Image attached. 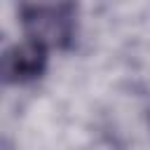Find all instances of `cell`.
Returning <instances> with one entry per match:
<instances>
[{
  "mask_svg": "<svg viewBox=\"0 0 150 150\" xmlns=\"http://www.w3.org/2000/svg\"><path fill=\"white\" fill-rule=\"evenodd\" d=\"M26 40L45 49H63L73 42L75 16L70 5H26L21 7Z\"/></svg>",
  "mask_w": 150,
  "mask_h": 150,
  "instance_id": "1",
  "label": "cell"
},
{
  "mask_svg": "<svg viewBox=\"0 0 150 150\" xmlns=\"http://www.w3.org/2000/svg\"><path fill=\"white\" fill-rule=\"evenodd\" d=\"M45 66H47V49L40 47L38 42L23 40L12 45L2 54L0 73L7 84H21L40 77L45 73Z\"/></svg>",
  "mask_w": 150,
  "mask_h": 150,
  "instance_id": "2",
  "label": "cell"
},
{
  "mask_svg": "<svg viewBox=\"0 0 150 150\" xmlns=\"http://www.w3.org/2000/svg\"><path fill=\"white\" fill-rule=\"evenodd\" d=\"M148 124H150V120H148Z\"/></svg>",
  "mask_w": 150,
  "mask_h": 150,
  "instance_id": "3",
  "label": "cell"
}]
</instances>
